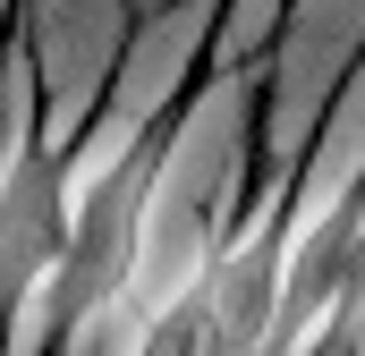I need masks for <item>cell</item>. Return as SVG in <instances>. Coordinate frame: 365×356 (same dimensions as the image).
<instances>
[]
</instances>
